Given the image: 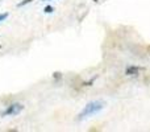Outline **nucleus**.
Masks as SVG:
<instances>
[{
    "label": "nucleus",
    "instance_id": "nucleus-1",
    "mask_svg": "<svg viewBox=\"0 0 150 132\" xmlns=\"http://www.w3.org/2000/svg\"><path fill=\"white\" fill-rule=\"evenodd\" d=\"M104 107V103L103 102H91V103H88L87 106L84 107V110H83L82 112L79 114V119H83V118L88 116V115H92V114H96V112H99L101 108Z\"/></svg>",
    "mask_w": 150,
    "mask_h": 132
},
{
    "label": "nucleus",
    "instance_id": "nucleus-2",
    "mask_svg": "<svg viewBox=\"0 0 150 132\" xmlns=\"http://www.w3.org/2000/svg\"><path fill=\"white\" fill-rule=\"evenodd\" d=\"M23 104H20V103H15V104H11L9 107H8L7 110H5L4 112H3V116H7V115H17V114H20L21 111H23Z\"/></svg>",
    "mask_w": 150,
    "mask_h": 132
},
{
    "label": "nucleus",
    "instance_id": "nucleus-3",
    "mask_svg": "<svg viewBox=\"0 0 150 132\" xmlns=\"http://www.w3.org/2000/svg\"><path fill=\"white\" fill-rule=\"evenodd\" d=\"M141 70H144L142 67L132 65V66H128L127 67V70H125V74L129 75V77H132V75H138V73H140Z\"/></svg>",
    "mask_w": 150,
    "mask_h": 132
},
{
    "label": "nucleus",
    "instance_id": "nucleus-4",
    "mask_svg": "<svg viewBox=\"0 0 150 132\" xmlns=\"http://www.w3.org/2000/svg\"><path fill=\"white\" fill-rule=\"evenodd\" d=\"M52 12H53V7H50V5L45 7V13H52Z\"/></svg>",
    "mask_w": 150,
    "mask_h": 132
},
{
    "label": "nucleus",
    "instance_id": "nucleus-5",
    "mask_svg": "<svg viewBox=\"0 0 150 132\" xmlns=\"http://www.w3.org/2000/svg\"><path fill=\"white\" fill-rule=\"evenodd\" d=\"M32 0H24V1H21L20 4H18V7H23V5H25V4H28V3H30Z\"/></svg>",
    "mask_w": 150,
    "mask_h": 132
},
{
    "label": "nucleus",
    "instance_id": "nucleus-6",
    "mask_svg": "<svg viewBox=\"0 0 150 132\" xmlns=\"http://www.w3.org/2000/svg\"><path fill=\"white\" fill-rule=\"evenodd\" d=\"M7 17H8V13H3V15H0V21L5 20Z\"/></svg>",
    "mask_w": 150,
    "mask_h": 132
},
{
    "label": "nucleus",
    "instance_id": "nucleus-7",
    "mask_svg": "<svg viewBox=\"0 0 150 132\" xmlns=\"http://www.w3.org/2000/svg\"><path fill=\"white\" fill-rule=\"evenodd\" d=\"M45 1H46V0H45Z\"/></svg>",
    "mask_w": 150,
    "mask_h": 132
}]
</instances>
